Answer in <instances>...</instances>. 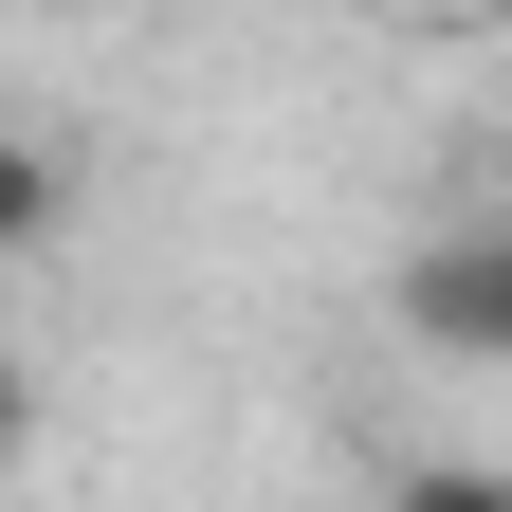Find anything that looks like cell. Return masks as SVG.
Segmentation results:
<instances>
[{
    "instance_id": "obj_1",
    "label": "cell",
    "mask_w": 512,
    "mask_h": 512,
    "mask_svg": "<svg viewBox=\"0 0 512 512\" xmlns=\"http://www.w3.org/2000/svg\"><path fill=\"white\" fill-rule=\"evenodd\" d=\"M384 311H403V348H439V366H512V220H439L403 275H384Z\"/></svg>"
},
{
    "instance_id": "obj_2",
    "label": "cell",
    "mask_w": 512,
    "mask_h": 512,
    "mask_svg": "<svg viewBox=\"0 0 512 512\" xmlns=\"http://www.w3.org/2000/svg\"><path fill=\"white\" fill-rule=\"evenodd\" d=\"M74 220V147H37V128H0V256H37Z\"/></svg>"
},
{
    "instance_id": "obj_3",
    "label": "cell",
    "mask_w": 512,
    "mask_h": 512,
    "mask_svg": "<svg viewBox=\"0 0 512 512\" xmlns=\"http://www.w3.org/2000/svg\"><path fill=\"white\" fill-rule=\"evenodd\" d=\"M384 512H512V458H421Z\"/></svg>"
}]
</instances>
